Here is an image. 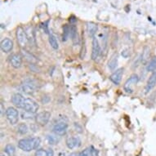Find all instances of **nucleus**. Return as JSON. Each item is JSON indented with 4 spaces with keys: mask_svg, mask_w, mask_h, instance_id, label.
<instances>
[{
    "mask_svg": "<svg viewBox=\"0 0 156 156\" xmlns=\"http://www.w3.org/2000/svg\"><path fill=\"white\" fill-rule=\"evenodd\" d=\"M40 143H41V140L39 137L25 138L18 141V147L23 151L30 152L33 149H36L39 146Z\"/></svg>",
    "mask_w": 156,
    "mask_h": 156,
    "instance_id": "1",
    "label": "nucleus"
},
{
    "mask_svg": "<svg viewBox=\"0 0 156 156\" xmlns=\"http://www.w3.org/2000/svg\"><path fill=\"white\" fill-rule=\"evenodd\" d=\"M39 108V106L38 103L30 98H24L23 101L20 106V109H22L26 112L32 114L36 113Z\"/></svg>",
    "mask_w": 156,
    "mask_h": 156,
    "instance_id": "2",
    "label": "nucleus"
},
{
    "mask_svg": "<svg viewBox=\"0 0 156 156\" xmlns=\"http://www.w3.org/2000/svg\"><path fill=\"white\" fill-rule=\"evenodd\" d=\"M20 88L22 90V92H24L25 93L31 94V93L36 92L38 86H37V83L33 80L26 79L25 81V83L21 85Z\"/></svg>",
    "mask_w": 156,
    "mask_h": 156,
    "instance_id": "3",
    "label": "nucleus"
},
{
    "mask_svg": "<svg viewBox=\"0 0 156 156\" xmlns=\"http://www.w3.org/2000/svg\"><path fill=\"white\" fill-rule=\"evenodd\" d=\"M6 116H7V120L9 121L11 124H16L18 123V120H19V113L13 107H9L7 108L6 110Z\"/></svg>",
    "mask_w": 156,
    "mask_h": 156,
    "instance_id": "4",
    "label": "nucleus"
},
{
    "mask_svg": "<svg viewBox=\"0 0 156 156\" xmlns=\"http://www.w3.org/2000/svg\"><path fill=\"white\" fill-rule=\"evenodd\" d=\"M139 80V78L136 74L131 75L128 79L127 80L124 85H123V89L128 93H132L133 92V86L136 85Z\"/></svg>",
    "mask_w": 156,
    "mask_h": 156,
    "instance_id": "5",
    "label": "nucleus"
},
{
    "mask_svg": "<svg viewBox=\"0 0 156 156\" xmlns=\"http://www.w3.org/2000/svg\"><path fill=\"white\" fill-rule=\"evenodd\" d=\"M50 118H51V114L48 111H43L40 112L35 116V121L38 124L41 126H44L48 123Z\"/></svg>",
    "mask_w": 156,
    "mask_h": 156,
    "instance_id": "6",
    "label": "nucleus"
},
{
    "mask_svg": "<svg viewBox=\"0 0 156 156\" xmlns=\"http://www.w3.org/2000/svg\"><path fill=\"white\" fill-rule=\"evenodd\" d=\"M68 124L65 122H59L54 125L52 131L57 136H63L66 133Z\"/></svg>",
    "mask_w": 156,
    "mask_h": 156,
    "instance_id": "7",
    "label": "nucleus"
},
{
    "mask_svg": "<svg viewBox=\"0 0 156 156\" xmlns=\"http://www.w3.org/2000/svg\"><path fill=\"white\" fill-rule=\"evenodd\" d=\"M17 43L21 47H24L26 44V42L28 39H27L26 33L24 31V30L21 27H18L17 30Z\"/></svg>",
    "mask_w": 156,
    "mask_h": 156,
    "instance_id": "8",
    "label": "nucleus"
},
{
    "mask_svg": "<svg viewBox=\"0 0 156 156\" xmlns=\"http://www.w3.org/2000/svg\"><path fill=\"white\" fill-rule=\"evenodd\" d=\"M101 52V47L98 43V40L96 38L93 37V52H92V59L93 61H96V59L100 57Z\"/></svg>",
    "mask_w": 156,
    "mask_h": 156,
    "instance_id": "9",
    "label": "nucleus"
},
{
    "mask_svg": "<svg viewBox=\"0 0 156 156\" xmlns=\"http://www.w3.org/2000/svg\"><path fill=\"white\" fill-rule=\"evenodd\" d=\"M123 69L120 68L119 70H117L116 71H114L110 77V79L111 80V82L114 83L115 85H119L121 83L122 80V77H123Z\"/></svg>",
    "mask_w": 156,
    "mask_h": 156,
    "instance_id": "10",
    "label": "nucleus"
},
{
    "mask_svg": "<svg viewBox=\"0 0 156 156\" xmlns=\"http://www.w3.org/2000/svg\"><path fill=\"white\" fill-rule=\"evenodd\" d=\"M10 64L12 65V66L18 69L21 66L22 64V57L20 54L15 53L12 54L10 57Z\"/></svg>",
    "mask_w": 156,
    "mask_h": 156,
    "instance_id": "11",
    "label": "nucleus"
},
{
    "mask_svg": "<svg viewBox=\"0 0 156 156\" xmlns=\"http://www.w3.org/2000/svg\"><path fill=\"white\" fill-rule=\"evenodd\" d=\"M13 48V42L10 39H4L1 42V49L4 52H9Z\"/></svg>",
    "mask_w": 156,
    "mask_h": 156,
    "instance_id": "12",
    "label": "nucleus"
},
{
    "mask_svg": "<svg viewBox=\"0 0 156 156\" xmlns=\"http://www.w3.org/2000/svg\"><path fill=\"white\" fill-rule=\"evenodd\" d=\"M156 84V71L153 72V74L149 76V79L147 81V83H146V93H149V91L151 89H153Z\"/></svg>",
    "mask_w": 156,
    "mask_h": 156,
    "instance_id": "13",
    "label": "nucleus"
},
{
    "mask_svg": "<svg viewBox=\"0 0 156 156\" xmlns=\"http://www.w3.org/2000/svg\"><path fill=\"white\" fill-rule=\"evenodd\" d=\"M80 145V141L78 137H68L66 139V146L69 149H74Z\"/></svg>",
    "mask_w": 156,
    "mask_h": 156,
    "instance_id": "14",
    "label": "nucleus"
},
{
    "mask_svg": "<svg viewBox=\"0 0 156 156\" xmlns=\"http://www.w3.org/2000/svg\"><path fill=\"white\" fill-rule=\"evenodd\" d=\"M24 98L25 97L21 94H20V93H16V94H14L13 96H12V104H13L15 106L20 108Z\"/></svg>",
    "mask_w": 156,
    "mask_h": 156,
    "instance_id": "15",
    "label": "nucleus"
},
{
    "mask_svg": "<svg viewBox=\"0 0 156 156\" xmlns=\"http://www.w3.org/2000/svg\"><path fill=\"white\" fill-rule=\"evenodd\" d=\"M87 32L89 34V35L91 37H94V34H96V30H97V26H96V24L92 23V22H90V23L87 24Z\"/></svg>",
    "mask_w": 156,
    "mask_h": 156,
    "instance_id": "16",
    "label": "nucleus"
},
{
    "mask_svg": "<svg viewBox=\"0 0 156 156\" xmlns=\"http://www.w3.org/2000/svg\"><path fill=\"white\" fill-rule=\"evenodd\" d=\"M149 54H150V48L148 46L145 47L144 49H143L142 55H141V61H142V63L145 64L148 61L149 57Z\"/></svg>",
    "mask_w": 156,
    "mask_h": 156,
    "instance_id": "17",
    "label": "nucleus"
},
{
    "mask_svg": "<svg viewBox=\"0 0 156 156\" xmlns=\"http://www.w3.org/2000/svg\"><path fill=\"white\" fill-rule=\"evenodd\" d=\"M117 64H118V56L116 54H114L113 57H111V59L108 62V67L109 69L111 70H114L117 66Z\"/></svg>",
    "mask_w": 156,
    "mask_h": 156,
    "instance_id": "18",
    "label": "nucleus"
},
{
    "mask_svg": "<svg viewBox=\"0 0 156 156\" xmlns=\"http://www.w3.org/2000/svg\"><path fill=\"white\" fill-rule=\"evenodd\" d=\"M22 54L24 55L25 58H26L29 62H30V63H35V62H37V61H38L36 59V57H34L32 54L29 53L26 51H22Z\"/></svg>",
    "mask_w": 156,
    "mask_h": 156,
    "instance_id": "19",
    "label": "nucleus"
},
{
    "mask_svg": "<svg viewBox=\"0 0 156 156\" xmlns=\"http://www.w3.org/2000/svg\"><path fill=\"white\" fill-rule=\"evenodd\" d=\"M5 152L7 153L8 156H14L15 153H16V149L14 147L13 145L12 144H7L6 147H5Z\"/></svg>",
    "mask_w": 156,
    "mask_h": 156,
    "instance_id": "20",
    "label": "nucleus"
},
{
    "mask_svg": "<svg viewBox=\"0 0 156 156\" xmlns=\"http://www.w3.org/2000/svg\"><path fill=\"white\" fill-rule=\"evenodd\" d=\"M49 43L50 45H51V47L53 48V49L57 50L58 49V43H57V39H56V37L54 36V35H52V34H51L49 36Z\"/></svg>",
    "mask_w": 156,
    "mask_h": 156,
    "instance_id": "21",
    "label": "nucleus"
},
{
    "mask_svg": "<svg viewBox=\"0 0 156 156\" xmlns=\"http://www.w3.org/2000/svg\"><path fill=\"white\" fill-rule=\"evenodd\" d=\"M146 69L149 72H155V70H156V57H154L152 60L150 61Z\"/></svg>",
    "mask_w": 156,
    "mask_h": 156,
    "instance_id": "22",
    "label": "nucleus"
},
{
    "mask_svg": "<svg viewBox=\"0 0 156 156\" xmlns=\"http://www.w3.org/2000/svg\"><path fill=\"white\" fill-rule=\"evenodd\" d=\"M17 131L18 133L21 134V135H24V134H26L28 133V127L26 123H20L18 125V128H17Z\"/></svg>",
    "mask_w": 156,
    "mask_h": 156,
    "instance_id": "23",
    "label": "nucleus"
},
{
    "mask_svg": "<svg viewBox=\"0 0 156 156\" xmlns=\"http://www.w3.org/2000/svg\"><path fill=\"white\" fill-rule=\"evenodd\" d=\"M47 141H48L50 145H55L58 141L57 136H52V135H47Z\"/></svg>",
    "mask_w": 156,
    "mask_h": 156,
    "instance_id": "24",
    "label": "nucleus"
},
{
    "mask_svg": "<svg viewBox=\"0 0 156 156\" xmlns=\"http://www.w3.org/2000/svg\"><path fill=\"white\" fill-rule=\"evenodd\" d=\"M70 29H69V27L66 26L64 27V34H63V40L64 41H66V40L67 39V38L69 37V34H70Z\"/></svg>",
    "mask_w": 156,
    "mask_h": 156,
    "instance_id": "25",
    "label": "nucleus"
},
{
    "mask_svg": "<svg viewBox=\"0 0 156 156\" xmlns=\"http://www.w3.org/2000/svg\"><path fill=\"white\" fill-rule=\"evenodd\" d=\"M70 35H71V38H72L73 41L74 42V40L76 39V35H77V32L75 27H72V29L70 30Z\"/></svg>",
    "mask_w": 156,
    "mask_h": 156,
    "instance_id": "26",
    "label": "nucleus"
},
{
    "mask_svg": "<svg viewBox=\"0 0 156 156\" xmlns=\"http://www.w3.org/2000/svg\"><path fill=\"white\" fill-rule=\"evenodd\" d=\"M50 100H51L50 96H47V95H45V96H43V97H42V100H41V101H42V103H43V104H47V103L50 101Z\"/></svg>",
    "mask_w": 156,
    "mask_h": 156,
    "instance_id": "27",
    "label": "nucleus"
},
{
    "mask_svg": "<svg viewBox=\"0 0 156 156\" xmlns=\"http://www.w3.org/2000/svg\"><path fill=\"white\" fill-rule=\"evenodd\" d=\"M35 156H47L46 151L43 149H38L35 154Z\"/></svg>",
    "mask_w": 156,
    "mask_h": 156,
    "instance_id": "28",
    "label": "nucleus"
},
{
    "mask_svg": "<svg viewBox=\"0 0 156 156\" xmlns=\"http://www.w3.org/2000/svg\"><path fill=\"white\" fill-rule=\"evenodd\" d=\"M46 155H47V156H54L53 149H51V148H49V149H47V150H46Z\"/></svg>",
    "mask_w": 156,
    "mask_h": 156,
    "instance_id": "29",
    "label": "nucleus"
},
{
    "mask_svg": "<svg viewBox=\"0 0 156 156\" xmlns=\"http://www.w3.org/2000/svg\"><path fill=\"white\" fill-rule=\"evenodd\" d=\"M129 52H128V49H125V50H123V52H122V56H123V57H125V58H127V57H129Z\"/></svg>",
    "mask_w": 156,
    "mask_h": 156,
    "instance_id": "30",
    "label": "nucleus"
},
{
    "mask_svg": "<svg viewBox=\"0 0 156 156\" xmlns=\"http://www.w3.org/2000/svg\"><path fill=\"white\" fill-rule=\"evenodd\" d=\"M68 156H79V155H77L76 153H71V154L69 155Z\"/></svg>",
    "mask_w": 156,
    "mask_h": 156,
    "instance_id": "31",
    "label": "nucleus"
},
{
    "mask_svg": "<svg viewBox=\"0 0 156 156\" xmlns=\"http://www.w3.org/2000/svg\"><path fill=\"white\" fill-rule=\"evenodd\" d=\"M3 111H4V108H3V105H1V114H3Z\"/></svg>",
    "mask_w": 156,
    "mask_h": 156,
    "instance_id": "32",
    "label": "nucleus"
}]
</instances>
